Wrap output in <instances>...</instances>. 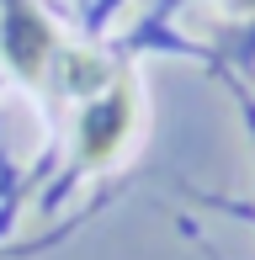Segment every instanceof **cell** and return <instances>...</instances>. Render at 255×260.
I'll return each mask as SVG.
<instances>
[{
	"instance_id": "6da1fadb",
	"label": "cell",
	"mask_w": 255,
	"mask_h": 260,
	"mask_svg": "<svg viewBox=\"0 0 255 260\" xmlns=\"http://www.w3.org/2000/svg\"><path fill=\"white\" fill-rule=\"evenodd\" d=\"M128 122H133V90L128 85H112L107 96H96L80 117V159L85 165H101L117 154V144L128 138Z\"/></svg>"
},
{
	"instance_id": "7a4b0ae2",
	"label": "cell",
	"mask_w": 255,
	"mask_h": 260,
	"mask_svg": "<svg viewBox=\"0 0 255 260\" xmlns=\"http://www.w3.org/2000/svg\"><path fill=\"white\" fill-rule=\"evenodd\" d=\"M239 6H255V0H239Z\"/></svg>"
}]
</instances>
